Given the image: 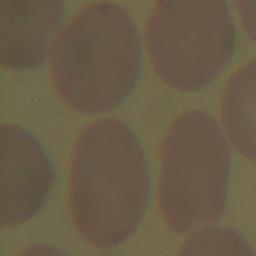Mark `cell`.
<instances>
[{
	"mask_svg": "<svg viewBox=\"0 0 256 256\" xmlns=\"http://www.w3.org/2000/svg\"><path fill=\"white\" fill-rule=\"evenodd\" d=\"M149 196L148 162L133 130L111 118L86 126L70 173L71 215L80 235L100 249L118 246L141 223Z\"/></svg>",
	"mask_w": 256,
	"mask_h": 256,
	"instance_id": "cell-1",
	"label": "cell"
},
{
	"mask_svg": "<svg viewBox=\"0 0 256 256\" xmlns=\"http://www.w3.org/2000/svg\"><path fill=\"white\" fill-rule=\"evenodd\" d=\"M142 48L127 10L101 1L81 9L54 40L50 75L60 99L73 111H110L134 90Z\"/></svg>",
	"mask_w": 256,
	"mask_h": 256,
	"instance_id": "cell-2",
	"label": "cell"
},
{
	"mask_svg": "<svg viewBox=\"0 0 256 256\" xmlns=\"http://www.w3.org/2000/svg\"><path fill=\"white\" fill-rule=\"evenodd\" d=\"M229 174L230 153L217 121L203 111L182 113L161 149L159 204L169 228L185 234L219 220Z\"/></svg>",
	"mask_w": 256,
	"mask_h": 256,
	"instance_id": "cell-3",
	"label": "cell"
},
{
	"mask_svg": "<svg viewBox=\"0 0 256 256\" xmlns=\"http://www.w3.org/2000/svg\"><path fill=\"white\" fill-rule=\"evenodd\" d=\"M236 31L226 0H158L146 48L158 77L173 89L201 90L230 63Z\"/></svg>",
	"mask_w": 256,
	"mask_h": 256,
	"instance_id": "cell-4",
	"label": "cell"
},
{
	"mask_svg": "<svg viewBox=\"0 0 256 256\" xmlns=\"http://www.w3.org/2000/svg\"><path fill=\"white\" fill-rule=\"evenodd\" d=\"M3 227L23 224L46 204L54 183L52 162L40 141L16 124H2Z\"/></svg>",
	"mask_w": 256,
	"mask_h": 256,
	"instance_id": "cell-5",
	"label": "cell"
},
{
	"mask_svg": "<svg viewBox=\"0 0 256 256\" xmlns=\"http://www.w3.org/2000/svg\"><path fill=\"white\" fill-rule=\"evenodd\" d=\"M0 54L4 67L26 71L42 65L64 13V0H1Z\"/></svg>",
	"mask_w": 256,
	"mask_h": 256,
	"instance_id": "cell-6",
	"label": "cell"
},
{
	"mask_svg": "<svg viewBox=\"0 0 256 256\" xmlns=\"http://www.w3.org/2000/svg\"><path fill=\"white\" fill-rule=\"evenodd\" d=\"M224 128L235 149L256 161V59L228 80L221 100Z\"/></svg>",
	"mask_w": 256,
	"mask_h": 256,
	"instance_id": "cell-7",
	"label": "cell"
},
{
	"mask_svg": "<svg viewBox=\"0 0 256 256\" xmlns=\"http://www.w3.org/2000/svg\"><path fill=\"white\" fill-rule=\"evenodd\" d=\"M177 256H256L251 244L237 229L208 225L197 229L183 243Z\"/></svg>",
	"mask_w": 256,
	"mask_h": 256,
	"instance_id": "cell-8",
	"label": "cell"
},
{
	"mask_svg": "<svg viewBox=\"0 0 256 256\" xmlns=\"http://www.w3.org/2000/svg\"><path fill=\"white\" fill-rule=\"evenodd\" d=\"M236 4L247 35L256 42V0H236Z\"/></svg>",
	"mask_w": 256,
	"mask_h": 256,
	"instance_id": "cell-9",
	"label": "cell"
},
{
	"mask_svg": "<svg viewBox=\"0 0 256 256\" xmlns=\"http://www.w3.org/2000/svg\"><path fill=\"white\" fill-rule=\"evenodd\" d=\"M19 256H69L64 250L50 244H37L27 248Z\"/></svg>",
	"mask_w": 256,
	"mask_h": 256,
	"instance_id": "cell-10",
	"label": "cell"
}]
</instances>
